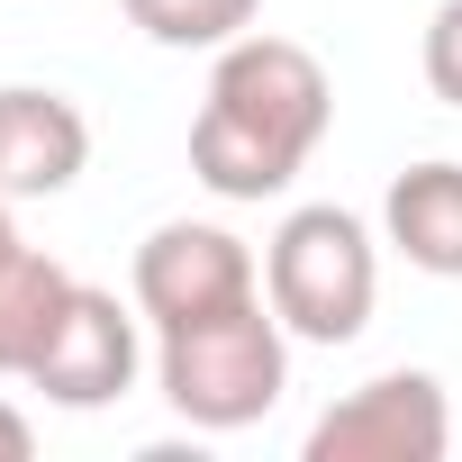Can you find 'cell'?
Here are the masks:
<instances>
[{
	"label": "cell",
	"mask_w": 462,
	"mask_h": 462,
	"mask_svg": "<svg viewBox=\"0 0 462 462\" xmlns=\"http://www.w3.org/2000/svg\"><path fill=\"white\" fill-rule=\"evenodd\" d=\"M154 381L172 399V417H190L199 435H236V426H263L291 390V327L282 309L254 291L217 318H190V327H163L154 336Z\"/></svg>",
	"instance_id": "7a4b0ae2"
},
{
	"label": "cell",
	"mask_w": 462,
	"mask_h": 462,
	"mask_svg": "<svg viewBox=\"0 0 462 462\" xmlns=\"http://www.w3.org/2000/svg\"><path fill=\"white\" fill-rule=\"evenodd\" d=\"M417 64H426V91H435L444 109H462V0H444V10L426 19V46H417Z\"/></svg>",
	"instance_id": "8fae6325"
},
{
	"label": "cell",
	"mask_w": 462,
	"mask_h": 462,
	"mask_svg": "<svg viewBox=\"0 0 462 462\" xmlns=\"http://www.w3.org/2000/svg\"><path fill=\"white\" fill-rule=\"evenodd\" d=\"M136 363H145V345H136V318L118 309V291L73 282L55 336L28 363V390H46L55 408H109V399L136 390Z\"/></svg>",
	"instance_id": "8992f818"
},
{
	"label": "cell",
	"mask_w": 462,
	"mask_h": 462,
	"mask_svg": "<svg viewBox=\"0 0 462 462\" xmlns=\"http://www.w3.org/2000/svg\"><path fill=\"white\" fill-rule=\"evenodd\" d=\"M64 300H73V273H64L55 254H37V245L19 236L10 199H0V381H28V363H37V345L55 336Z\"/></svg>",
	"instance_id": "ba28073f"
},
{
	"label": "cell",
	"mask_w": 462,
	"mask_h": 462,
	"mask_svg": "<svg viewBox=\"0 0 462 462\" xmlns=\"http://www.w3.org/2000/svg\"><path fill=\"white\" fill-rule=\"evenodd\" d=\"M28 453H37V426H28L10 399H0V462H28Z\"/></svg>",
	"instance_id": "7c38bea8"
},
{
	"label": "cell",
	"mask_w": 462,
	"mask_h": 462,
	"mask_svg": "<svg viewBox=\"0 0 462 462\" xmlns=\"http://www.w3.org/2000/svg\"><path fill=\"white\" fill-rule=\"evenodd\" d=\"M453 399L435 372H381L309 426V462H444Z\"/></svg>",
	"instance_id": "5b68a950"
},
{
	"label": "cell",
	"mask_w": 462,
	"mask_h": 462,
	"mask_svg": "<svg viewBox=\"0 0 462 462\" xmlns=\"http://www.w3.org/2000/svg\"><path fill=\"white\" fill-rule=\"evenodd\" d=\"M127 10V28H145L154 46H172V55H190V46H236L245 28H254V10L263 0H118Z\"/></svg>",
	"instance_id": "30bf717a"
},
{
	"label": "cell",
	"mask_w": 462,
	"mask_h": 462,
	"mask_svg": "<svg viewBox=\"0 0 462 462\" xmlns=\"http://www.w3.org/2000/svg\"><path fill=\"white\" fill-rule=\"evenodd\" d=\"M336 127V82L300 37L245 28L236 46H217L199 118H190V172L217 199H282L300 163Z\"/></svg>",
	"instance_id": "6da1fadb"
},
{
	"label": "cell",
	"mask_w": 462,
	"mask_h": 462,
	"mask_svg": "<svg viewBox=\"0 0 462 462\" xmlns=\"http://www.w3.org/2000/svg\"><path fill=\"white\" fill-rule=\"evenodd\" d=\"M91 163V118L46 82H0V199H55Z\"/></svg>",
	"instance_id": "52a82bcc"
},
{
	"label": "cell",
	"mask_w": 462,
	"mask_h": 462,
	"mask_svg": "<svg viewBox=\"0 0 462 462\" xmlns=\"http://www.w3.org/2000/svg\"><path fill=\"white\" fill-rule=\"evenodd\" d=\"M263 300L282 309V327L300 345H354L372 327L381 300V254H372V226L336 199H309L273 226L263 245Z\"/></svg>",
	"instance_id": "3957f363"
},
{
	"label": "cell",
	"mask_w": 462,
	"mask_h": 462,
	"mask_svg": "<svg viewBox=\"0 0 462 462\" xmlns=\"http://www.w3.org/2000/svg\"><path fill=\"white\" fill-rule=\"evenodd\" d=\"M127 291H136V318L163 336V327H190V318H217V309L254 300L263 273H254L245 236H226V226H208V217H172V226H154V236L136 245Z\"/></svg>",
	"instance_id": "277c9868"
},
{
	"label": "cell",
	"mask_w": 462,
	"mask_h": 462,
	"mask_svg": "<svg viewBox=\"0 0 462 462\" xmlns=\"http://www.w3.org/2000/svg\"><path fill=\"white\" fill-rule=\"evenodd\" d=\"M381 236L435 282H462V163H408L381 199Z\"/></svg>",
	"instance_id": "9c48e42d"
}]
</instances>
